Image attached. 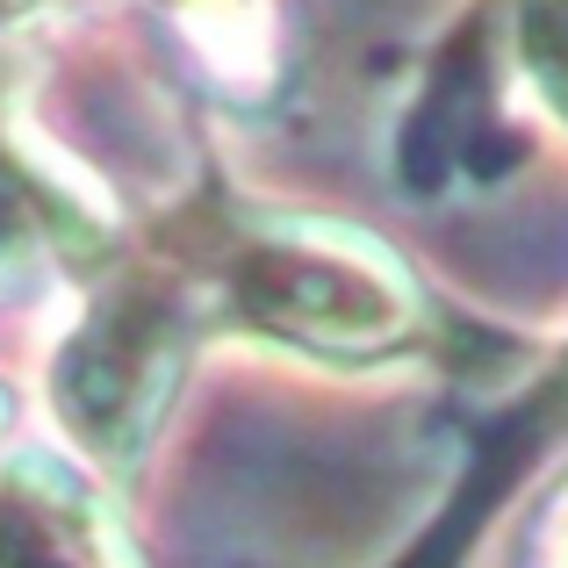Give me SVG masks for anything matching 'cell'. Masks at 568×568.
I'll list each match as a JSON object with an SVG mask.
<instances>
[{
    "mask_svg": "<svg viewBox=\"0 0 568 568\" xmlns=\"http://www.w3.org/2000/svg\"><path fill=\"white\" fill-rule=\"evenodd\" d=\"M223 288L260 317L266 332L288 338H396L410 324L403 281L382 252L353 245L346 231L317 223H245L223 245Z\"/></svg>",
    "mask_w": 568,
    "mask_h": 568,
    "instance_id": "1",
    "label": "cell"
},
{
    "mask_svg": "<svg viewBox=\"0 0 568 568\" xmlns=\"http://www.w3.org/2000/svg\"><path fill=\"white\" fill-rule=\"evenodd\" d=\"M87 194L58 166H43L14 130V87L0 80V260H22L29 245H51L80 223Z\"/></svg>",
    "mask_w": 568,
    "mask_h": 568,
    "instance_id": "2",
    "label": "cell"
},
{
    "mask_svg": "<svg viewBox=\"0 0 568 568\" xmlns=\"http://www.w3.org/2000/svg\"><path fill=\"white\" fill-rule=\"evenodd\" d=\"M187 14V43L202 51L209 72H223L231 87L266 80V14L260 0H173Z\"/></svg>",
    "mask_w": 568,
    "mask_h": 568,
    "instance_id": "3",
    "label": "cell"
},
{
    "mask_svg": "<svg viewBox=\"0 0 568 568\" xmlns=\"http://www.w3.org/2000/svg\"><path fill=\"white\" fill-rule=\"evenodd\" d=\"M51 8H65V0H0V29L29 22V14H51Z\"/></svg>",
    "mask_w": 568,
    "mask_h": 568,
    "instance_id": "4",
    "label": "cell"
}]
</instances>
